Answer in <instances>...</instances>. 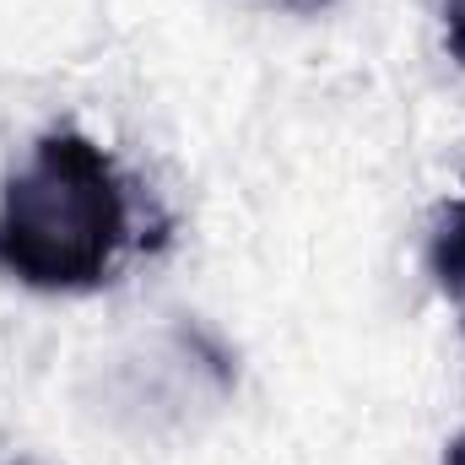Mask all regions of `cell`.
Masks as SVG:
<instances>
[{"label":"cell","instance_id":"1","mask_svg":"<svg viewBox=\"0 0 465 465\" xmlns=\"http://www.w3.org/2000/svg\"><path fill=\"white\" fill-rule=\"evenodd\" d=\"M130 232L114 157L82 130H49L0 190V271L33 292L104 287Z\"/></svg>","mask_w":465,"mask_h":465},{"label":"cell","instance_id":"2","mask_svg":"<svg viewBox=\"0 0 465 465\" xmlns=\"http://www.w3.org/2000/svg\"><path fill=\"white\" fill-rule=\"evenodd\" d=\"M428 271H433L439 292L450 298V309L465 331V195L439 217V228L428 238Z\"/></svg>","mask_w":465,"mask_h":465},{"label":"cell","instance_id":"3","mask_svg":"<svg viewBox=\"0 0 465 465\" xmlns=\"http://www.w3.org/2000/svg\"><path fill=\"white\" fill-rule=\"evenodd\" d=\"M444 49L465 65V0H444Z\"/></svg>","mask_w":465,"mask_h":465},{"label":"cell","instance_id":"4","mask_svg":"<svg viewBox=\"0 0 465 465\" xmlns=\"http://www.w3.org/2000/svg\"><path fill=\"white\" fill-rule=\"evenodd\" d=\"M444 465H465V428L450 439V450H444Z\"/></svg>","mask_w":465,"mask_h":465},{"label":"cell","instance_id":"5","mask_svg":"<svg viewBox=\"0 0 465 465\" xmlns=\"http://www.w3.org/2000/svg\"><path fill=\"white\" fill-rule=\"evenodd\" d=\"M282 5H298V11H314V5H331V0H282Z\"/></svg>","mask_w":465,"mask_h":465}]
</instances>
